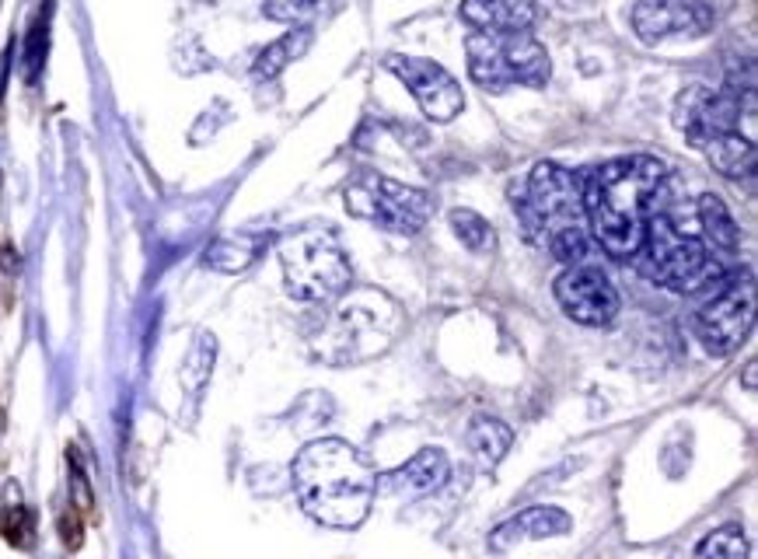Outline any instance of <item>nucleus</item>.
Wrapping results in <instances>:
<instances>
[{
  "label": "nucleus",
  "instance_id": "1",
  "mask_svg": "<svg viewBox=\"0 0 758 559\" xmlns=\"http://www.w3.org/2000/svg\"><path fill=\"white\" fill-rule=\"evenodd\" d=\"M664 179H668V165L650 154L615 158L584 179V217L594 231V242L608 256H640L647 221L657 214Z\"/></svg>",
  "mask_w": 758,
  "mask_h": 559
},
{
  "label": "nucleus",
  "instance_id": "2",
  "mask_svg": "<svg viewBox=\"0 0 758 559\" xmlns=\"http://www.w3.org/2000/svg\"><path fill=\"white\" fill-rule=\"evenodd\" d=\"M290 483H294L297 504L311 521L350 532L364 525V518L371 514L378 472L350 441L322 437L297 451L290 465Z\"/></svg>",
  "mask_w": 758,
  "mask_h": 559
},
{
  "label": "nucleus",
  "instance_id": "3",
  "mask_svg": "<svg viewBox=\"0 0 758 559\" xmlns=\"http://www.w3.org/2000/svg\"><path fill=\"white\" fill-rule=\"evenodd\" d=\"M402 332V308L381 290L339 294L329 322L315 339V353L332 367L364 364L392 350Z\"/></svg>",
  "mask_w": 758,
  "mask_h": 559
},
{
  "label": "nucleus",
  "instance_id": "4",
  "mask_svg": "<svg viewBox=\"0 0 758 559\" xmlns=\"http://www.w3.org/2000/svg\"><path fill=\"white\" fill-rule=\"evenodd\" d=\"M465 53H469V77L493 95H504L510 88H545L552 77L549 49L531 32H469Z\"/></svg>",
  "mask_w": 758,
  "mask_h": 559
},
{
  "label": "nucleus",
  "instance_id": "5",
  "mask_svg": "<svg viewBox=\"0 0 758 559\" xmlns=\"http://www.w3.org/2000/svg\"><path fill=\"white\" fill-rule=\"evenodd\" d=\"M283 283L290 297L308 304H329L350 290L353 270L339 238L329 228H304L280 249Z\"/></svg>",
  "mask_w": 758,
  "mask_h": 559
},
{
  "label": "nucleus",
  "instance_id": "6",
  "mask_svg": "<svg viewBox=\"0 0 758 559\" xmlns=\"http://www.w3.org/2000/svg\"><path fill=\"white\" fill-rule=\"evenodd\" d=\"M517 217H521L524 231L531 242L545 245L556 231L580 228L587 224L584 217V179L573 175L570 168L556 165V161H538L531 168L524 189L510 196Z\"/></svg>",
  "mask_w": 758,
  "mask_h": 559
},
{
  "label": "nucleus",
  "instance_id": "7",
  "mask_svg": "<svg viewBox=\"0 0 758 559\" xmlns=\"http://www.w3.org/2000/svg\"><path fill=\"white\" fill-rule=\"evenodd\" d=\"M640 252L647 256L654 283L675 290V294H696L706 283L724 277V263L699 238L682 235L668 214H654L647 221Z\"/></svg>",
  "mask_w": 758,
  "mask_h": 559
},
{
  "label": "nucleus",
  "instance_id": "8",
  "mask_svg": "<svg viewBox=\"0 0 758 559\" xmlns=\"http://www.w3.org/2000/svg\"><path fill=\"white\" fill-rule=\"evenodd\" d=\"M346 210L353 217L378 224L395 235H416L427 228V221L434 217V196L423 193L406 182L385 179V175H367L357 186L346 189Z\"/></svg>",
  "mask_w": 758,
  "mask_h": 559
},
{
  "label": "nucleus",
  "instance_id": "9",
  "mask_svg": "<svg viewBox=\"0 0 758 559\" xmlns=\"http://www.w3.org/2000/svg\"><path fill=\"white\" fill-rule=\"evenodd\" d=\"M741 116L755 119V88L741 91L734 81L724 91L692 84L675 98V126L696 151H703L720 133L741 130Z\"/></svg>",
  "mask_w": 758,
  "mask_h": 559
},
{
  "label": "nucleus",
  "instance_id": "10",
  "mask_svg": "<svg viewBox=\"0 0 758 559\" xmlns=\"http://www.w3.org/2000/svg\"><path fill=\"white\" fill-rule=\"evenodd\" d=\"M752 325H755V280L752 273H738L734 280H727V287L710 304L699 308L696 336L706 346V353L731 357L734 350H741Z\"/></svg>",
  "mask_w": 758,
  "mask_h": 559
},
{
  "label": "nucleus",
  "instance_id": "11",
  "mask_svg": "<svg viewBox=\"0 0 758 559\" xmlns=\"http://www.w3.org/2000/svg\"><path fill=\"white\" fill-rule=\"evenodd\" d=\"M385 67L406 84L409 95L420 102L423 116H427L430 123H451V119L462 116L465 109L462 84H458L455 74H448L441 63L427 60V56L392 53L385 56Z\"/></svg>",
  "mask_w": 758,
  "mask_h": 559
},
{
  "label": "nucleus",
  "instance_id": "12",
  "mask_svg": "<svg viewBox=\"0 0 758 559\" xmlns=\"http://www.w3.org/2000/svg\"><path fill=\"white\" fill-rule=\"evenodd\" d=\"M556 301L573 322L591 325V329H601L608 325L615 315H619L622 301L615 283L591 263H577L566 266L556 280Z\"/></svg>",
  "mask_w": 758,
  "mask_h": 559
},
{
  "label": "nucleus",
  "instance_id": "13",
  "mask_svg": "<svg viewBox=\"0 0 758 559\" xmlns=\"http://www.w3.org/2000/svg\"><path fill=\"white\" fill-rule=\"evenodd\" d=\"M713 28V11L699 0H636L633 32L647 46L671 39H703Z\"/></svg>",
  "mask_w": 758,
  "mask_h": 559
},
{
  "label": "nucleus",
  "instance_id": "14",
  "mask_svg": "<svg viewBox=\"0 0 758 559\" xmlns=\"http://www.w3.org/2000/svg\"><path fill=\"white\" fill-rule=\"evenodd\" d=\"M451 476V462L441 448H423L420 455H413L406 465H399L395 472H388L381 479L388 493L395 497H406V500H420V497H430L437 493Z\"/></svg>",
  "mask_w": 758,
  "mask_h": 559
},
{
  "label": "nucleus",
  "instance_id": "15",
  "mask_svg": "<svg viewBox=\"0 0 758 559\" xmlns=\"http://www.w3.org/2000/svg\"><path fill=\"white\" fill-rule=\"evenodd\" d=\"M538 18L535 0H462V21L472 32L517 35L531 32Z\"/></svg>",
  "mask_w": 758,
  "mask_h": 559
},
{
  "label": "nucleus",
  "instance_id": "16",
  "mask_svg": "<svg viewBox=\"0 0 758 559\" xmlns=\"http://www.w3.org/2000/svg\"><path fill=\"white\" fill-rule=\"evenodd\" d=\"M573 528V518L559 507H528L517 518L504 521L497 532L490 535V549L507 553L517 542H538V539H559Z\"/></svg>",
  "mask_w": 758,
  "mask_h": 559
},
{
  "label": "nucleus",
  "instance_id": "17",
  "mask_svg": "<svg viewBox=\"0 0 758 559\" xmlns=\"http://www.w3.org/2000/svg\"><path fill=\"white\" fill-rule=\"evenodd\" d=\"M703 154L710 158V165L717 168L724 179H738V182L755 172V161H758L752 133H741V130L713 137L710 144L703 147Z\"/></svg>",
  "mask_w": 758,
  "mask_h": 559
},
{
  "label": "nucleus",
  "instance_id": "18",
  "mask_svg": "<svg viewBox=\"0 0 758 559\" xmlns=\"http://www.w3.org/2000/svg\"><path fill=\"white\" fill-rule=\"evenodd\" d=\"M699 224H703V245L713 252V256H734L741 245V231L734 224L731 210L720 196L706 193L699 196Z\"/></svg>",
  "mask_w": 758,
  "mask_h": 559
},
{
  "label": "nucleus",
  "instance_id": "19",
  "mask_svg": "<svg viewBox=\"0 0 758 559\" xmlns=\"http://www.w3.org/2000/svg\"><path fill=\"white\" fill-rule=\"evenodd\" d=\"M311 39H315V32H311V28H287L280 39L269 42V46L262 49L259 56H255L252 74L259 77V81H273V77H280L283 70L290 67V63L301 60V56L308 53Z\"/></svg>",
  "mask_w": 758,
  "mask_h": 559
},
{
  "label": "nucleus",
  "instance_id": "20",
  "mask_svg": "<svg viewBox=\"0 0 758 559\" xmlns=\"http://www.w3.org/2000/svg\"><path fill=\"white\" fill-rule=\"evenodd\" d=\"M510 444H514V430H510L507 423L493 420V416H479L469 427V448L472 455L479 458V465H486V469L504 462Z\"/></svg>",
  "mask_w": 758,
  "mask_h": 559
},
{
  "label": "nucleus",
  "instance_id": "21",
  "mask_svg": "<svg viewBox=\"0 0 758 559\" xmlns=\"http://www.w3.org/2000/svg\"><path fill=\"white\" fill-rule=\"evenodd\" d=\"M343 7V0H266L262 11L269 21H280L290 28H311L318 21L332 18Z\"/></svg>",
  "mask_w": 758,
  "mask_h": 559
},
{
  "label": "nucleus",
  "instance_id": "22",
  "mask_svg": "<svg viewBox=\"0 0 758 559\" xmlns=\"http://www.w3.org/2000/svg\"><path fill=\"white\" fill-rule=\"evenodd\" d=\"M255 256H259V242H255V238L228 235V238L210 242L203 263H207L210 270H217V273H242L255 263Z\"/></svg>",
  "mask_w": 758,
  "mask_h": 559
},
{
  "label": "nucleus",
  "instance_id": "23",
  "mask_svg": "<svg viewBox=\"0 0 758 559\" xmlns=\"http://www.w3.org/2000/svg\"><path fill=\"white\" fill-rule=\"evenodd\" d=\"M214 353H217L214 336H210V332H200V336L193 339V346H189L186 364H182V371H179L182 388H186L189 395H200L203 385L210 381V371H214Z\"/></svg>",
  "mask_w": 758,
  "mask_h": 559
},
{
  "label": "nucleus",
  "instance_id": "24",
  "mask_svg": "<svg viewBox=\"0 0 758 559\" xmlns=\"http://www.w3.org/2000/svg\"><path fill=\"white\" fill-rule=\"evenodd\" d=\"M448 221H451V231H455V238L469 252H493V245H497V235H493L490 221H486V217H479L476 210L458 207V210H451Z\"/></svg>",
  "mask_w": 758,
  "mask_h": 559
},
{
  "label": "nucleus",
  "instance_id": "25",
  "mask_svg": "<svg viewBox=\"0 0 758 559\" xmlns=\"http://www.w3.org/2000/svg\"><path fill=\"white\" fill-rule=\"evenodd\" d=\"M49 21H53V4H42V11L35 14L32 28H28L25 39V81L35 84L46 67V53H49Z\"/></svg>",
  "mask_w": 758,
  "mask_h": 559
},
{
  "label": "nucleus",
  "instance_id": "26",
  "mask_svg": "<svg viewBox=\"0 0 758 559\" xmlns=\"http://www.w3.org/2000/svg\"><path fill=\"white\" fill-rule=\"evenodd\" d=\"M696 559H748V539L738 525H724L710 532L696 549Z\"/></svg>",
  "mask_w": 758,
  "mask_h": 559
},
{
  "label": "nucleus",
  "instance_id": "27",
  "mask_svg": "<svg viewBox=\"0 0 758 559\" xmlns=\"http://www.w3.org/2000/svg\"><path fill=\"white\" fill-rule=\"evenodd\" d=\"M545 249H549L552 256H556L559 263H566V266L587 263V256H591V235H587L584 224H580V228L556 231V235L545 242Z\"/></svg>",
  "mask_w": 758,
  "mask_h": 559
},
{
  "label": "nucleus",
  "instance_id": "28",
  "mask_svg": "<svg viewBox=\"0 0 758 559\" xmlns=\"http://www.w3.org/2000/svg\"><path fill=\"white\" fill-rule=\"evenodd\" d=\"M0 535L4 542H11L14 549H25L32 542V514L25 504H7L0 514Z\"/></svg>",
  "mask_w": 758,
  "mask_h": 559
},
{
  "label": "nucleus",
  "instance_id": "29",
  "mask_svg": "<svg viewBox=\"0 0 758 559\" xmlns=\"http://www.w3.org/2000/svg\"><path fill=\"white\" fill-rule=\"evenodd\" d=\"M70 493H74V507L77 511H91V486L84 469L77 465V455L70 451Z\"/></svg>",
  "mask_w": 758,
  "mask_h": 559
},
{
  "label": "nucleus",
  "instance_id": "30",
  "mask_svg": "<svg viewBox=\"0 0 758 559\" xmlns=\"http://www.w3.org/2000/svg\"><path fill=\"white\" fill-rule=\"evenodd\" d=\"M60 539L67 549H81L84 535H81V518L74 511H63L60 514Z\"/></svg>",
  "mask_w": 758,
  "mask_h": 559
},
{
  "label": "nucleus",
  "instance_id": "31",
  "mask_svg": "<svg viewBox=\"0 0 758 559\" xmlns=\"http://www.w3.org/2000/svg\"><path fill=\"white\" fill-rule=\"evenodd\" d=\"M745 385H748V392H755V360L748 364V371H745Z\"/></svg>",
  "mask_w": 758,
  "mask_h": 559
}]
</instances>
